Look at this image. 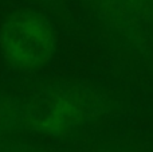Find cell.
I'll return each mask as SVG.
<instances>
[{
  "instance_id": "277c9868",
  "label": "cell",
  "mask_w": 153,
  "mask_h": 152,
  "mask_svg": "<svg viewBox=\"0 0 153 152\" xmlns=\"http://www.w3.org/2000/svg\"><path fill=\"white\" fill-rule=\"evenodd\" d=\"M27 133L24 97L0 92V136Z\"/></svg>"
},
{
  "instance_id": "52a82bcc",
  "label": "cell",
  "mask_w": 153,
  "mask_h": 152,
  "mask_svg": "<svg viewBox=\"0 0 153 152\" xmlns=\"http://www.w3.org/2000/svg\"><path fill=\"white\" fill-rule=\"evenodd\" d=\"M34 1L40 5H46V7H55L61 0H34Z\"/></svg>"
},
{
  "instance_id": "3957f363",
  "label": "cell",
  "mask_w": 153,
  "mask_h": 152,
  "mask_svg": "<svg viewBox=\"0 0 153 152\" xmlns=\"http://www.w3.org/2000/svg\"><path fill=\"white\" fill-rule=\"evenodd\" d=\"M97 18L121 39L136 46L145 45L143 22L125 0H86Z\"/></svg>"
},
{
  "instance_id": "6da1fadb",
  "label": "cell",
  "mask_w": 153,
  "mask_h": 152,
  "mask_svg": "<svg viewBox=\"0 0 153 152\" xmlns=\"http://www.w3.org/2000/svg\"><path fill=\"white\" fill-rule=\"evenodd\" d=\"M27 133L62 139L97 123L111 109V100L95 85L74 80L43 83L24 97Z\"/></svg>"
},
{
  "instance_id": "8992f818",
  "label": "cell",
  "mask_w": 153,
  "mask_h": 152,
  "mask_svg": "<svg viewBox=\"0 0 153 152\" xmlns=\"http://www.w3.org/2000/svg\"><path fill=\"white\" fill-rule=\"evenodd\" d=\"M144 24L153 26V0H125Z\"/></svg>"
},
{
  "instance_id": "ba28073f",
  "label": "cell",
  "mask_w": 153,
  "mask_h": 152,
  "mask_svg": "<svg viewBox=\"0 0 153 152\" xmlns=\"http://www.w3.org/2000/svg\"><path fill=\"white\" fill-rule=\"evenodd\" d=\"M114 152H120V151H114Z\"/></svg>"
},
{
  "instance_id": "5b68a950",
  "label": "cell",
  "mask_w": 153,
  "mask_h": 152,
  "mask_svg": "<svg viewBox=\"0 0 153 152\" xmlns=\"http://www.w3.org/2000/svg\"><path fill=\"white\" fill-rule=\"evenodd\" d=\"M13 136H0V152H53L50 148Z\"/></svg>"
},
{
  "instance_id": "7a4b0ae2",
  "label": "cell",
  "mask_w": 153,
  "mask_h": 152,
  "mask_svg": "<svg viewBox=\"0 0 153 152\" xmlns=\"http://www.w3.org/2000/svg\"><path fill=\"white\" fill-rule=\"evenodd\" d=\"M58 35L53 22L39 10L18 8L0 24V55L10 69L34 73L56 55Z\"/></svg>"
}]
</instances>
